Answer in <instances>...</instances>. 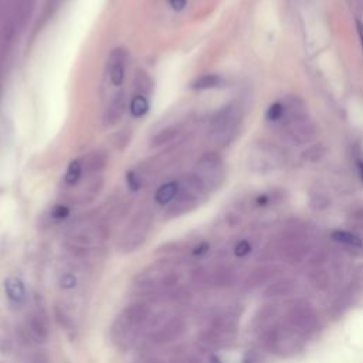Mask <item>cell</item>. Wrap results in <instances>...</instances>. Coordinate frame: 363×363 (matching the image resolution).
<instances>
[{
	"label": "cell",
	"instance_id": "6da1fadb",
	"mask_svg": "<svg viewBox=\"0 0 363 363\" xmlns=\"http://www.w3.org/2000/svg\"><path fill=\"white\" fill-rule=\"evenodd\" d=\"M152 316V308L146 302H133L128 305L111 328V338L120 348L128 349L138 338L145 333L146 325Z\"/></svg>",
	"mask_w": 363,
	"mask_h": 363
},
{
	"label": "cell",
	"instance_id": "7a4b0ae2",
	"mask_svg": "<svg viewBox=\"0 0 363 363\" xmlns=\"http://www.w3.org/2000/svg\"><path fill=\"white\" fill-rule=\"evenodd\" d=\"M179 283V271L169 261L156 263L135 278L133 287L140 294H165L176 288Z\"/></svg>",
	"mask_w": 363,
	"mask_h": 363
},
{
	"label": "cell",
	"instance_id": "3957f363",
	"mask_svg": "<svg viewBox=\"0 0 363 363\" xmlns=\"http://www.w3.org/2000/svg\"><path fill=\"white\" fill-rule=\"evenodd\" d=\"M186 322L182 316L172 314H152L151 320L146 325L145 333L149 336L153 344L164 345L177 340L185 333Z\"/></svg>",
	"mask_w": 363,
	"mask_h": 363
},
{
	"label": "cell",
	"instance_id": "277c9868",
	"mask_svg": "<svg viewBox=\"0 0 363 363\" xmlns=\"http://www.w3.org/2000/svg\"><path fill=\"white\" fill-rule=\"evenodd\" d=\"M105 230L101 226H76L67 236V247L76 257H88L104 241Z\"/></svg>",
	"mask_w": 363,
	"mask_h": 363
},
{
	"label": "cell",
	"instance_id": "5b68a950",
	"mask_svg": "<svg viewBox=\"0 0 363 363\" xmlns=\"http://www.w3.org/2000/svg\"><path fill=\"white\" fill-rule=\"evenodd\" d=\"M270 349L280 356H292L302 349V335L287 325L272 327L267 336Z\"/></svg>",
	"mask_w": 363,
	"mask_h": 363
},
{
	"label": "cell",
	"instance_id": "8992f818",
	"mask_svg": "<svg viewBox=\"0 0 363 363\" xmlns=\"http://www.w3.org/2000/svg\"><path fill=\"white\" fill-rule=\"evenodd\" d=\"M236 332L237 324L234 318L232 315H221L213 320L210 327L201 333V339L206 345L219 348L232 344L236 338Z\"/></svg>",
	"mask_w": 363,
	"mask_h": 363
},
{
	"label": "cell",
	"instance_id": "52a82bcc",
	"mask_svg": "<svg viewBox=\"0 0 363 363\" xmlns=\"http://www.w3.org/2000/svg\"><path fill=\"white\" fill-rule=\"evenodd\" d=\"M152 226V217L148 213H140L133 217V220L129 223L126 227V230L124 232L122 240H121V248L124 252H135L136 248L141 247L149 232Z\"/></svg>",
	"mask_w": 363,
	"mask_h": 363
},
{
	"label": "cell",
	"instance_id": "ba28073f",
	"mask_svg": "<svg viewBox=\"0 0 363 363\" xmlns=\"http://www.w3.org/2000/svg\"><path fill=\"white\" fill-rule=\"evenodd\" d=\"M287 324L298 333H309L316 327V315L305 301L294 302L287 314Z\"/></svg>",
	"mask_w": 363,
	"mask_h": 363
},
{
	"label": "cell",
	"instance_id": "9c48e42d",
	"mask_svg": "<svg viewBox=\"0 0 363 363\" xmlns=\"http://www.w3.org/2000/svg\"><path fill=\"white\" fill-rule=\"evenodd\" d=\"M25 332L30 340L34 344L43 345L49 340L50 336V327L47 322V318L40 311H33L28 314L25 321Z\"/></svg>",
	"mask_w": 363,
	"mask_h": 363
},
{
	"label": "cell",
	"instance_id": "30bf717a",
	"mask_svg": "<svg viewBox=\"0 0 363 363\" xmlns=\"http://www.w3.org/2000/svg\"><path fill=\"white\" fill-rule=\"evenodd\" d=\"M126 61H128V53L124 49H116L108 58L109 80L116 87L122 85L125 80Z\"/></svg>",
	"mask_w": 363,
	"mask_h": 363
},
{
	"label": "cell",
	"instance_id": "8fae6325",
	"mask_svg": "<svg viewBox=\"0 0 363 363\" xmlns=\"http://www.w3.org/2000/svg\"><path fill=\"white\" fill-rule=\"evenodd\" d=\"M195 176L199 179L203 189L216 186L219 184V179H220L219 164L212 157H204L203 161L199 164L197 175H195Z\"/></svg>",
	"mask_w": 363,
	"mask_h": 363
},
{
	"label": "cell",
	"instance_id": "7c38bea8",
	"mask_svg": "<svg viewBox=\"0 0 363 363\" xmlns=\"http://www.w3.org/2000/svg\"><path fill=\"white\" fill-rule=\"evenodd\" d=\"M126 109V97L124 93H118L112 97V100L109 101L105 112H104V125L105 126H113L117 125L121 118L124 117Z\"/></svg>",
	"mask_w": 363,
	"mask_h": 363
},
{
	"label": "cell",
	"instance_id": "4fadbf2b",
	"mask_svg": "<svg viewBox=\"0 0 363 363\" xmlns=\"http://www.w3.org/2000/svg\"><path fill=\"white\" fill-rule=\"evenodd\" d=\"M5 294L10 302L16 305H21L26 301V288L19 278L9 277L5 281Z\"/></svg>",
	"mask_w": 363,
	"mask_h": 363
},
{
	"label": "cell",
	"instance_id": "5bb4252c",
	"mask_svg": "<svg viewBox=\"0 0 363 363\" xmlns=\"http://www.w3.org/2000/svg\"><path fill=\"white\" fill-rule=\"evenodd\" d=\"M179 190H180V185L177 184V182H168V184L162 185L156 190L155 201L157 204H161V206H165V204L176 199V196L179 195Z\"/></svg>",
	"mask_w": 363,
	"mask_h": 363
},
{
	"label": "cell",
	"instance_id": "9a60e30c",
	"mask_svg": "<svg viewBox=\"0 0 363 363\" xmlns=\"http://www.w3.org/2000/svg\"><path fill=\"white\" fill-rule=\"evenodd\" d=\"M135 88L138 91L140 96H145L148 97L152 93V88H153V81L151 78V76L145 72V70H138L135 74Z\"/></svg>",
	"mask_w": 363,
	"mask_h": 363
},
{
	"label": "cell",
	"instance_id": "2e32d148",
	"mask_svg": "<svg viewBox=\"0 0 363 363\" xmlns=\"http://www.w3.org/2000/svg\"><path fill=\"white\" fill-rule=\"evenodd\" d=\"M129 109H131V116H132L133 118H142V117H145L146 113H148V111H149V101H148V97L136 94V96L132 98V101H131Z\"/></svg>",
	"mask_w": 363,
	"mask_h": 363
},
{
	"label": "cell",
	"instance_id": "e0dca14e",
	"mask_svg": "<svg viewBox=\"0 0 363 363\" xmlns=\"http://www.w3.org/2000/svg\"><path fill=\"white\" fill-rule=\"evenodd\" d=\"M84 172V166L80 161H73L67 168V172L64 175V182L68 186H74L78 184V180L81 179Z\"/></svg>",
	"mask_w": 363,
	"mask_h": 363
},
{
	"label": "cell",
	"instance_id": "ac0fdd59",
	"mask_svg": "<svg viewBox=\"0 0 363 363\" xmlns=\"http://www.w3.org/2000/svg\"><path fill=\"white\" fill-rule=\"evenodd\" d=\"M333 240L340 243V244H345L348 247H353V248H360L363 245V241L353 233L349 232H344V230H338L332 234Z\"/></svg>",
	"mask_w": 363,
	"mask_h": 363
},
{
	"label": "cell",
	"instance_id": "d6986e66",
	"mask_svg": "<svg viewBox=\"0 0 363 363\" xmlns=\"http://www.w3.org/2000/svg\"><path fill=\"white\" fill-rule=\"evenodd\" d=\"M179 133V129L175 126H169L162 129L157 135H155V138L152 140L153 146H161L164 144H168L176 138V135Z\"/></svg>",
	"mask_w": 363,
	"mask_h": 363
},
{
	"label": "cell",
	"instance_id": "ffe728a7",
	"mask_svg": "<svg viewBox=\"0 0 363 363\" xmlns=\"http://www.w3.org/2000/svg\"><path fill=\"white\" fill-rule=\"evenodd\" d=\"M220 84V77L216 74H206V76H201L199 77L193 84L192 88L195 89H209V88H214Z\"/></svg>",
	"mask_w": 363,
	"mask_h": 363
},
{
	"label": "cell",
	"instance_id": "44dd1931",
	"mask_svg": "<svg viewBox=\"0 0 363 363\" xmlns=\"http://www.w3.org/2000/svg\"><path fill=\"white\" fill-rule=\"evenodd\" d=\"M56 316H57V321L60 322L61 327L72 328L73 318H72L70 314H68V311L64 307H57L56 308Z\"/></svg>",
	"mask_w": 363,
	"mask_h": 363
},
{
	"label": "cell",
	"instance_id": "7402d4cb",
	"mask_svg": "<svg viewBox=\"0 0 363 363\" xmlns=\"http://www.w3.org/2000/svg\"><path fill=\"white\" fill-rule=\"evenodd\" d=\"M60 287L63 289H73L77 287V277L73 272H64L60 277Z\"/></svg>",
	"mask_w": 363,
	"mask_h": 363
},
{
	"label": "cell",
	"instance_id": "603a6c76",
	"mask_svg": "<svg viewBox=\"0 0 363 363\" xmlns=\"http://www.w3.org/2000/svg\"><path fill=\"white\" fill-rule=\"evenodd\" d=\"M311 278L316 288H325L329 284V277L325 271H315Z\"/></svg>",
	"mask_w": 363,
	"mask_h": 363
},
{
	"label": "cell",
	"instance_id": "cb8c5ba5",
	"mask_svg": "<svg viewBox=\"0 0 363 363\" xmlns=\"http://www.w3.org/2000/svg\"><path fill=\"white\" fill-rule=\"evenodd\" d=\"M283 113H284V108L280 102H276V104H272L267 112V118L270 121H277L283 117Z\"/></svg>",
	"mask_w": 363,
	"mask_h": 363
},
{
	"label": "cell",
	"instance_id": "d4e9b609",
	"mask_svg": "<svg viewBox=\"0 0 363 363\" xmlns=\"http://www.w3.org/2000/svg\"><path fill=\"white\" fill-rule=\"evenodd\" d=\"M270 277H271V270L263 268L260 271H256L254 274L252 276V285H258V284L267 281Z\"/></svg>",
	"mask_w": 363,
	"mask_h": 363
},
{
	"label": "cell",
	"instance_id": "484cf974",
	"mask_svg": "<svg viewBox=\"0 0 363 363\" xmlns=\"http://www.w3.org/2000/svg\"><path fill=\"white\" fill-rule=\"evenodd\" d=\"M250 252H252V245H250V243L245 241V240L240 241V243L236 245V248H234V254H236L237 257H245Z\"/></svg>",
	"mask_w": 363,
	"mask_h": 363
},
{
	"label": "cell",
	"instance_id": "4316f807",
	"mask_svg": "<svg viewBox=\"0 0 363 363\" xmlns=\"http://www.w3.org/2000/svg\"><path fill=\"white\" fill-rule=\"evenodd\" d=\"M291 291V284L288 281L284 283H277L271 287V292L276 294V295H284L287 292Z\"/></svg>",
	"mask_w": 363,
	"mask_h": 363
},
{
	"label": "cell",
	"instance_id": "83f0119b",
	"mask_svg": "<svg viewBox=\"0 0 363 363\" xmlns=\"http://www.w3.org/2000/svg\"><path fill=\"white\" fill-rule=\"evenodd\" d=\"M126 180H128V186H129V189H132V190H138V189L141 188V177H140L138 175H136L135 172H129Z\"/></svg>",
	"mask_w": 363,
	"mask_h": 363
},
{
	"label": "cell",
	"instance_id": "f1b7e54d",
	"mask_svg": "<svg viewBox=\"0 0 363 363\" xmlns=\"http://www.w3.org/2000/svg\"><path fill=\"white\" fill-rule=\"evenodd\" d=\"M67 214H68V209L64 206H57L53 210V217H56V219H64V217H67Z\"/></svg>",
	"mask_w": 363,
	"mask_h": 363
},
{
	"label": "cell",
	"instance_id": "f546056e",
	"mask_svg": "<svg viewBox=\"0 0 363 363\" xmlns=\"http://www.w3.org/2000/svg\"><path fill=\"white\" fill-rule=\"evenodd\" d=\"M169 2H170V5H172V8L175 9V10H184L185 9V6H186V0H169Z\"/></svg>",
	"mask_w": 363,
	"mask_h": 363
},
{
	"label": "cell",
	"instance_id": "4dcf8cb0",
	"mask_svg": "<svg viewBox=\"0 0 363 363\" xmlns=\"http://www.w3.org/2000/svg\"><path fill=\"white\" fill-rule=\"evenodd\" d=\"M358 25V33H359V38H360V44H362V49H363V25L360 21L356 23Z\"/></svg>",
	"mask_w": 363,
	"mask_h": 363
},
{
	"label": "cell",
	"instance_id": "1f68e13d",
	"mask_svg": "<svg viewBox=\"0 0 363 363\" xmlns=\"http://www.w3.org/2000/svg\"><path fill=\"white\" fill-rule=\"evenodd\" d=\"M358 169H359V175L363 180V161H358Z\"/></svg>",
	"mask_w": 363,
	"mask_h": 363
}]
</instances>
